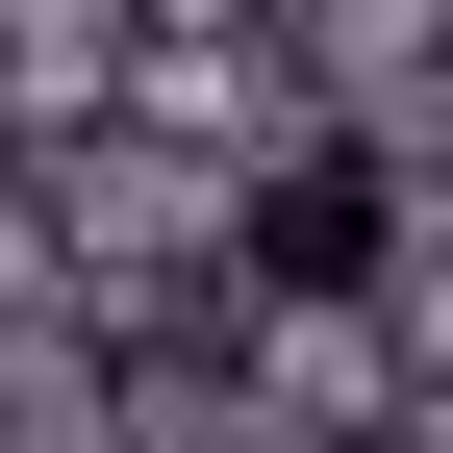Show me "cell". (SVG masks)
Instances as JSON below:
<instances>
[{
    "mask_svg": "<svg viewBox=\"0 0 453 453\" xmlns=\"http://www.w3.org/2000/svg\"><path fill=\"white\" fill-rule=\"evenodd\" d=\"M252 252L303 277V303H353V277H378V177H353V151H303V177L252 202Z\"/></svg>",
    "mask_w": 453,
    "mask_h": 453,
    "instance_id": "6da1fadb",
    "label": "cell"
}]
</instances>
